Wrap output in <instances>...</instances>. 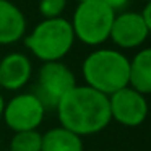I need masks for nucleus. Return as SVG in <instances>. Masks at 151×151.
Masks as SVG:
<instances>
[{"mask_svg": "<svg viewBox=\"0 0 151 151\" xmlns=\"http://www.w3.org/2000/svg\"><path fill=\"white\" fill-rule=\"evenodd\" d=\"M60 127L76 133L78 137L99 133L111 124L109 96L76 85L59 101L55 107Z\"/></svg>", "mask_w": 151, "mask_h": 151, "instance_id": "obj_1", "label": "nucleus"}, {"mask_svg": "<svg viewBox=\"0 0 151 151\" xmlns=\"http://www.w3.org/2000/svg\"><path fill=\"white\" fill-rule=\"evenodd\" d=\"M86 86L106 96L128 86V59L117 49H96L81 65Z\"/></svg>", "mask_w": 151, "mask_h": 151, "instance_id": "obj_2", "label": "nucleus"}, {"mask_svg": "<svg viewBox=\"0 0 151 151\" xmlns=\"http://www.w3.org/2000/svg\"><path fill=\"white\" fill-rule=\"evenodd\" d=\"M73 42L75 34L72 24L62 17L42 20L24 37L28 50L42 63L60 62L72 50Z\"/></svg>", "mask_w": 151, "mask_h": 151, "instance_id": "obj_3", "label": "nucleus"}, {"mask_svg": "<svg viewBox=\"0 0 151 151\" xmlns=\"http://www.w3.org/2000/svg\"><path fill=\"white\" fill-rule=\"evenodd\" d=\"M115 12H112L102 0L78 2L73 12L72 24L75 39L86 46H101L109 39Z\"/></svg>", "mask_w": 151, "mask_h": 151, "instance_id": "obj_4", "label": "nucleus"}, {"mask_svg": "<svg viewBox=\"0 0 151 151\" xmlns=\"http://www.w3.org/2000/svg\"><path fill=\"white\" fill-rule=\"evenodd\" d=\"M76 86L73 72L62 62L42 63L37 75V88L34 94L41 99L44 106L55 109L59 101Z\"/></svg>", "mask_w": 151, "mask_h": 151, "instance_id": "obj_5", "label": "nucleus"}, {"mask_svg": "<svg viewBox=\"0 0 151 151\" xmlns=\"http://www.w3.org/2000/svg\"><path fill=\"white\" fill-rule=\"evenodd\" d=\"M46 106L34 93H20L5 102L4 115L8 128L17 132L37 130L46 117Z\"/></svg>", "mask_w": 151, "mask_h": 151, "instance_id": "obj_6", "label": "nucleus"}, {"mask_svg": "<svg viewBox=\"0 0 151 151\" xmlns=\"http://www.w3.org/2000/svg\"><path fill=\"white\" fill-rule=\"evenodd\" d=\"M109 109L111 119L124 127H138L148 117L146 96L130 86H125L109 96Z\"/></svg>", "mask_w": 151, "mask_h": 151, "instance_id": "obj_7", "label": "nucleus"}, {"mask_svg": "<svg viewBox=\"0 0 151 151\" xmlns=\"http://www.w3.org/2000/svg\"><path fill=\"white\" fill-rule=\"evenodd\" d=\"M151 26L143 20L140 12H119L112 21L109 39L120 49H137L150 36Z\"/></svg>", "mask_w": 151, "mask_h": 151, "instance_id": "obj_8", "label": "nucleus"}, {"mask_svg": "<svg viewBox=\"0 0 151 151\" xmlns=\"http://www.w3.org/2000/svg\"><path fill=\"white\" fill-rule=\"evenodd\" d=\"M33 75L29 57L21 52H10L0 60V88L18 91L24 88Z\"/></svg>", "mask_w": 151, "mask_h": 151, "instance_id": "obj_9", "label": "nucleus"}, {"mask_svg": "<svg viewBox=\"0 0 151 151\" xmlns=\"http://www.w3.org/2000/svg\"><path fill=\"white\" fill-rule=\"evenodd\" d=\"M26 34V18L10 0H0V46H10Z\"/></svg>", "mask_w": 151, "mask_h": 151, "instance_id": "obj_10", "label": "nucleus"}, {"mask_svg": "<svg viewBox=\"0 0 151 151\" xmlns=\"http://www.w3.org/2000/svg\"><path fill=\"white\" fill-rule=\"evenodd\" d=\"M128 86L141 94L151 93V49L138 50L132 60H128Z\"/></svg>", "mask_w": 151, "mask_h": 151, "instance_id": "obj_11", "label": "nucleus"}, {"mask_svg": "<svg viewBox=\"0 0 151 151\" xmlns=\"http://www.w3.org/2000/svg\"><path fill=\"white\" fill-rule=\"evenodd\" d=\"M41 151H83V138L63 127L50 128L41 138Z\"/></svg>", "mask_w": 151, "mask_h": 151, "instance_id": "obj_12", "label": "nucleus"}, {"mask_svg": "<svg viewBox=\"0 0 151 151\" xmlns=\"http://www.w3.org/2000/svg\"><path fill=\"white\" fill-rule=\"evenodd\" d=\"M41 138L42 135L37 130L17 132L10 141L8 151H41Z\"/></svg>", "mask_w": 151, "mask_h": 151, "instance_id": "obj_13", "label": "nucleus"}, {"mask_svg": "<svg viewBox=\"0 0 151 151\" xmlns=\"http://www.w3.org/2000/svg\"><path fill=\"white\" fill-rule=\"evenodd\" d=\"M67 8V0H39V13L44 20L60 18Z\"/></svg>", "mask_w": 151, "mask_h": 151, "instance_id": "obj_14", "label": "nucleus"}, {"mask_svg": "<svg viewBox=\"0 0 151 151\" xmlns=\"http://www.w3.org/2000/svg\"><path fill=\"white\" fill-rule=\"evenodd\" d=\"M102 2H104V4L107 5L112 12L117 13V12H122L125 7H127L130 0H102Z\"/></svg>", "mask_w": 151, "mask_h": 151, "instance_id": "obj_15", "label": "nucleus"}, {"mask_svg": "<svg viewBox=\"0 0 151 151\" xmlns=\"http://www.w3.org/2000/svg\"><path fill=\"white\" fill-rule=\"evenodd\" d=\"M4 109H5V99H4V96L0 94V117L4 115Z\"/></svg>", "mask_w": 151, "mask_h": 151, "instance_id": "obj_16", "label": "nucleus"}, {"mask_svg": "<svg viewBox=\"0 0 151 151\" xmlns=\"http://www.w3.org/2000/svg\"><path fill=\"white\" fill-rule=\"evenodd\" d=\"M141 2H145V4H148V2H151V0H141Z\"/></svg>", "mask_w": 151, "mask_h": 151, "instance_id": "obj_17", "label": "nucleus"}, {"mask_svg": "<svg viewBox=\"0 0 151 151\" xmlns=\"http://www.w3.org/2000/svg\"><path fill=\"white\" fill-rule=\"evenodd\" d=\"M76 2H85V0H76Z\"/></svg>", "mask_w": 151, "mask_h": 151, "instance_id": "obj_18", "label": "nucleus"}, {"mask_svg": "<svg viewBox=\"0 0 151 151\" xmlns=\"http://www.w3.org/2000/svg\"><path fill=\"white\" fill-rule=\"evenodd\" d=\"M0 151H2V150H0ZM5 151H8V150H5Z\"/></svg>", "mask_w": 151, "mask_h": 151, "instance_id": "obj_19", "label": "nucleus"}]
</instances>
